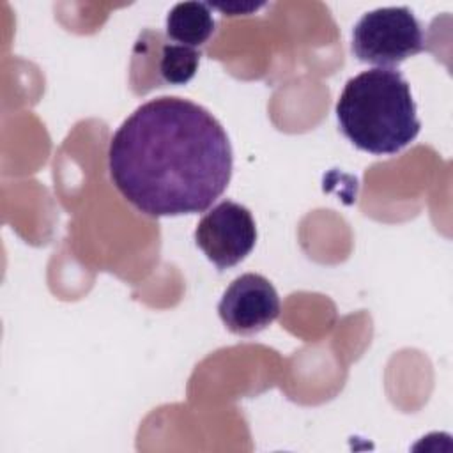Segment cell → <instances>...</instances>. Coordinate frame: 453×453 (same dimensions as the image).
Listing matches in <instances>:
<instances>
[{
	"label": "cell",
	"mask_w": 453,
	"mask_h": 453,
	"mask_svg": "<svg viewBox=\"0 0 453 453\" xmlns=\"http://www.w3.org/2000/svg\"><path fill=\"white\" fill-rule=\"evenodd\" d=\"M232 147L203 106L163 96L140 104L108 145L110 179L150 218L203 212L232 177Z\"/></svg>",
	"instance_id": "obj_1"
},
{
	"label": "cell",
	"mask_w": 453,
	"mask_h": 453,
	"mask_svg": "<svg viewBox=\"0 0 453 453\" xmlns=\"http://www.w3.org/2000/svg\"><path fill=\"white\" fill-rule=\"evenodd\" d=\"M334 111L343 136L373 156L400 152L421 129L411 85L393 67H373L350 78Z\"/></svg>",
	"instance_id": "obj_2"
},
{
	"label": "cell",
	"mask_w": 453,
	"mask_h": 453,
	"mask_svg": "<svg viewBox=\"0 0 453 453\" xmlns=\"http://www.w3.org/2000/svg\"><path fill=\"white\" fill-rule=\"evenodd\" d=\"M423 48L421 23L405 5L368 11L352 28V53L365 64L396 65Z\"/></svg>",
	"instance_id": "obj_3"
},
{
	"label": "cell",
	"mask_w": 453,
	"mask_h": 453,
	"mask_svg": "<svg viewBox=\"0 0 453 453\" xmlns=\"http://www.w3.org/2000/svg\"><path fill=\"white\" fill-rule=\"evenodd\" d=\"M195 242L219 271L244 260L257 242L255 219L244 205L223 200L202 216L195 228Z\"/></svg>",
	"instance_id": "obj_4"
},
{
	"label": "cell",
	"mask_w": 453,
	"mask_h": 453,
	"mask_svg": "<svg viewBox=\"0 0 453 453\" xmlns=\"http://www.w3.org/2000/svg\"><path fill=\"white\" fill-rule=\"evenodd\" d=\"M218 313L230 333L251 336L278 319L280 297L265 276L246 273L226 287L219 299Z\"/></svg>",
	"instance_id": "obj_5"
},
{
	"label": "cell",
	"mask_w": 453,
	"mask_h": 453,
	"mask_svg": "<svg viewBox=\"0 0 453 453\" xmlns=\"http://www.w3.org/2000/svg\"><path fill=\"white\" fill-rule=\"evenodd\" d=\"M166 35L177 44L198 48L203 46L216 30L211 7L202 2L175 4L166 14Z\"/></svg>",
	"instance_id": "obj_6"
},
{
	"label": "cell",
	"mask_w": 453,
	"mask_h": 453,
	"mask_svg": "<svg viewBox=\"0 0 453 453\" xmlns=\"http://www.w3.org/2000/svg\"><path fill=\"white\" fill-rule=\"evenodd\" d=\"M200 50L177 42L161 44L157 73L166 85H186L191 81L200 65Z\"/></svg>",
	"instance_id": "obj_7"
},
{
	"label": "cell",
	"mask_w": 453,
	"mask_h": 453,
	"mask_svg": "<svg viewBox=\"0 0 453 453\" xmlns=\"http://www.w3.org/2000/svg\"><path fill=\"white\" fill-rule=\"evenodd\" d=\"M211 9H216L219 12H223L225 16H244V14H251L255 11H258L260 7H264V2H223V4H207Z\"/></svg>",
	"instance_id": "obj_8"
}]
</instances>
